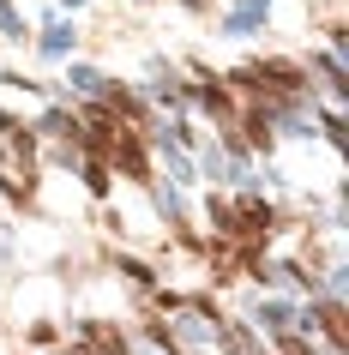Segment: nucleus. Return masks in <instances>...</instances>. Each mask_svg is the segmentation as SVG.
I'll return each mask as SVG.
<instances>
[{"label":"nucleus","mask_w":349,"mask_h":355,"mask_svg":"<svg viewBox=\"0 0 349 355\" xmlns=\"http://www.w3.org/2000/svg\"><path fill=\"white\" fill-rule=\"evenodd\" d=\"M42 132H55V139H78V121L67 109H49V114H42Z\"/></svg>","instance_id":"423d86ee"},{"label":"nucleus","mask_w":349,"mask_h":355,"mask_svg":"<svg viewBox=\"0 0 349 355\" xmlns=\"http://www.w3.org/2000/svg\"><path fill=\"white\" fill-rule=\"evenodd\" d=\"M73 42H78V31H73V24H49V37H42V55H49V60H60V55H73Z\"/></svg>","instance_id":"20e7f679"},{"label":"nucleus","mask_w":349,"mask_h":355,"mask_svg":"<svg viewBox=\"0 0 349 355\" xmlns=\"http://www.w3.org/2000/svg\"><path fill=\"white\" fill-rule=\"evenodd\" d=\"M175 331H181L187 343H199V349H205V343L217 337V319H211V313H199V307H181V313H175Z\"/></svg>","instance_id":"f03ea898"},{"label":"nucleus","mask_w":349,"mask_h":355,"mask_svg":"<svg viewBox=\"0 0 349 355\" xmlns=\"http://www.w3.org/2000/svg\"><path fill=\"white\" fill-rule=\"evenodd\" d=\"M0 37H19V19L6 12V0H0Z\"/></svg>","instance_id":"9d476101"},{"label":"nucleus","mask_w":349,"mask_h":355,"mask_svg":"<svg viewBox=\"0 0 349 355\" xmlns=\"http://www.w3.org/2000/svg\"><path fill=\"white\" fill-rule=\"evenodd\" d=\"M265 6L271 0H241L235 12H229V37H253L259 24H265Z\"/></svg>","instance_id":"7ed1b4c3"},{"label":"nucleus","mask_w":349,"mask_h":355,"mask_svg":"<svg viewBox=\"0 0 349 355\" xmlns=\"http://www.w3.org/2000/svg\"><path fill=\"white\" fill-rule=\"evenodd\" d=\"M60 6H85V0H60Z\"/></svg>","instance_id":"9b49d317"},{"label":"nucleus","mask_w":349,"mask_h":355,"mask_svg":"<svg viewBox=\"0 0 349 355\" xmlns=\"http://www.w3.org/2000/svg\"><path fill=\"white\" fill-rule=\"evenodd\" d=\"M67 78H73V91H85V96H109V78L96 73V67H73Z\"/></svg>","instance_id":"39448f33"},{"label":"nucleus","mask_w":349,"mask_h":355,"mask_svg":"<svg viewBox=\"0 0 349 355\" xmlns=\"http://www.w3.org/2000/svg\"><path fill=\"white\" fill-rule=\"evenodd\" d=\"M241 91H277V96H301L307 91V73L289 67V60H265V67H241L235 73Z\"/></svg>","instance_id":"f257e3e1"},{"label":"nucleus","mask_w":349,"mask_h":355,"mask_svg":"<svg viewBox=\"0 0 349 355\" xmlns=\"http://www.w3.org/2000/svg\"><path fill=\"white\" fill-rule=\"evenodd\" d=\"M205 175H211V181H223V175H229V163H223V150H217V145L205 150Z\"/></svg>","instance_id":"1a4fd4ad"},{"label":"nucleus","mask_w":349,"mask_h":355,"mask_svg":"<svg viewBox=\"0 0 349 355\" xmlns=\"http://www.w3.org/2000/svg\"><path fill=\"white\" fill-rule=\"evenodd\" d=\"M151 96H163V103H181V85L169 78V67H151Z\"/></svg>","instance_id":"0eeeda50"},{"label":"nucleus","mask_w":349,"mask_h":355,"mask_svg":"<svg viewBox=\"0 0 349 355\" xmlns=\"http://www.w3.org/2000/svg\"><path fill=\"white\" fill-rule=\"evenodd\" d=\"M187 6H199V0H187Z\"/></svg>","instance_id":"f8f14e48"},{"label":"nucleus","mask_w":349,"mask_h":355,"mask_svg":"<svg viewBox=\"0 0 349 355\" xmlns=\"http://www.w3.org/2000/svg\"><path fill=\"white\" fill-rule=\"evenodd\" d=\"M163 163H169V175H175L181 187H187V181H199V175H193V163H187V157H181L175 145H163Z\"/></svg>","instance_id":"6e6552de"}]
</instances>
